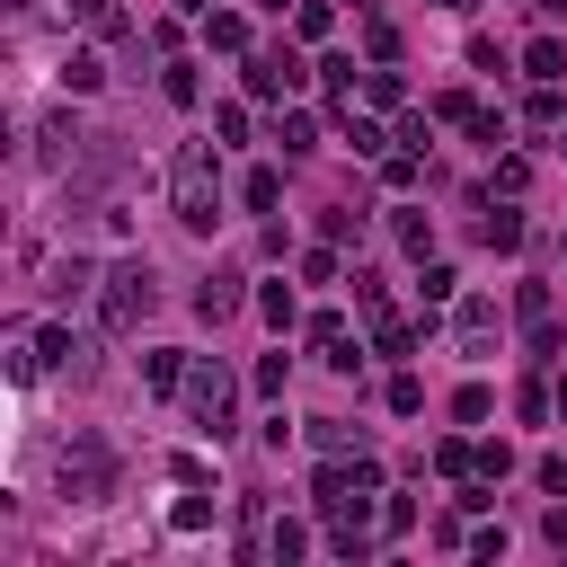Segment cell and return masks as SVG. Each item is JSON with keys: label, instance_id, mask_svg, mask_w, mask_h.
<instances>
[{"label": "cell", "instance_id": "6da1fadb", "mask_svg": "<svg viewBox=\"0 0 567 567\" xmlns=\"http://www.w3.org/2000/svg\"><path fill=\"white\" fill-rule=\"evenodd\" d=\"M168 213L186 230L221 221V159H213V142H177V159H168Z\"/></svg>", "mask_w": 567, "mask_h": 567}, {"label": "cell", "instance_id": "7a4b0ae2", "mask_svg": "<svg viewBox=\"0 0 567 567\" xmlns=\"http://www.w3.org/2000/svg\"><path fill=\"white\" fill-rule=\"evenodd\" d=\"M151 310H159V275H151V257H124V266L97 284V319L124 337V328H142Z\"/></svg>", "mask_w": 567, "mask_h": 567}, {"label": "cell", "instance_id": "3957f363", "mask_svg": "<svg viewBox=\"0 0 567 567\" xmlns=\"http://www.w3.org/2000/svg\"><path fill=\"white\" fill-rule=\"evenodd\" d=\"M53 487H62V505H106V487H115V452H106L97 434H71L62 461H53Z\"/></svg>", "mask_w": 567, "mask_h": 567}, {"label": "cell", "instance_id": "277c9868", "mask_svg": "<svg viewBox=\"0 0 567 567\" xmlns=\"http://www.w3.org/2000/svg\"><path fill=\"white\" fill-rule=\"evenodd\" d=\"M186 416H195L213 443L230 434V363H213V354H195V363H186Z\"/></svg>", "mask_w": 567, "mask_h": 567}, {"label": "cell", "instance_id": "5b68a950", "mask_svg": "<svg viewBox=\"0 0 567 567\" xmlns=\"http://www.w3.org/2000/svg\"><path fill=\"white\" fill-rule=\"evenodd\" d=\"M248 97H284V89H301V53L292 44H266V53H248Z\"/></svg>", "mask_w": 567, "mask_h": 567}, {"label": "cell", "instance_id": "8992f818", "mask_svg": "<svg viewBox=\"0 0 567 567\" xmlns=\"http://www.w3.org/2000/svg\"><path fill=\"white\" fill-rule=\"evenodd\" d=\"M496 328H505V319H496V301H487V292H461L452 337H461V354H470V363H478V354H496Z\"/></svg>", "mask_w": 567, "mask_h": 567}, {"label": "cell", "instance_id": "52a82bcc", "mask_svg": "<svg viewBox=\"0 0 567 567\" xmlns=\"http://www.w3.org/2000/svg\"><path fill=\"white\" fill-rule=\"evenodd\" d=\"M310 354H319L328 372H354V363H363V346L346 337V319H337V310H319V319H310Z\"/></svg>", "mask_w": 567, "mask_h": 567}, {"label": "cell", "instance_id": "ba28073f", "mask_svg": "<svg viewBox=\"0 0 567 567\" xmlns=\"http://www.w3.org/2000/svg\"><path fill=\"white\" fill-rule=\"evenodd\" d=\"M35 142H44V151H35V159H44V168H80V159H89V151H80V142H89V133H80V124H71V115H44V124H35Z\"/></svg>", "mask_w": 567, "mask_h": 567}, {"label": "cell", "instance_id": "9c48e42d", "mask_svg": "<svg viewBox=\"0 0 567 567\" xmlns=\"http://www.w3.org/2000/svg\"><path fill=\"white\" fill-rule=\"evenodd\" d=\"M230 310H239V275H204V284H195V319H213V328H221Z\"/></svg>", "mask_w": 567, "mask_h": 567}, {"label": "cell", "instance_id": "30bf717a", "mask_svg": "<svg viewBox=\"0 0 567 567\" xmlns=\"http://www.w3.org/2000/svg\"><path fill=\"white\" fill-rule=\"evenodd\" d=\"M204 44L213 53H248V18L239 9H204Z\"/></svg>", "mask_w": 567, "mask_h": 567}, {"label": "cell", "instance_id": "8fae6325", "mask_svg": "<svg viewBox=\"0 0 567 567\" xmlns=\"http://www.w3.org/2000/svg\"><path fill=\"white\" fill-rule=\"evenodd\" d=\"M523 239V213L514 204H478V248H514Z\"/></svg>", "mask_w": 567, "mask_h": 567}, {"label": "cell", "instance_id": "7c38bea8", "mask_svg": "<svg viewBox=\"0 0 567 567\" xmlns=\"http://www.w3.org/2000/svg\"><path fill=\"white\" fill-rule=\"evenodd\" d=\"M97 275H89V257H53V275H44V301H71V292H89Z\"/></svg>", "mask_w": 567, "mask_h": 567}, {"label": "cell", "instance_id": "4fadbf2b", "mask_svg": "<svg viewBox=\"0 0 567 567\" xmlns=\"http://www.w3.org/2000/svg\"><path fill=\"white\" fill-rule=\"evenodd\" d=\"M62 9H71L89 35H124V0H62Z\"/></svg>", "mask_w": 567, "mask_h": 567}, {"label": "cell", "instance_id": "5bb4252c", "mask_svg": "<svg viewBox=\"0 0 567 567\" xmlns=\"http://www.w3.org/2000/svg\"><path fill=\"white\" fill-rule=\"evenodd\" d=\"M523 71H532V80H558V71H567V44H558V35H532V44H523Z\"/></svg>", "mask_w": 567, "mask_h": 567}, {"label": "cell", "instance_id": "9a60e30c", "mask_svg": "<svg viewBox=\"0 0 567 567\" xmlns=\"http://www.w3.org/2000/svg\"><path fill=\"white\" fill-rule=\"evenodd\" d=\"M239 204H248V213H275V204H284V177H275V168H248V177H239Z\"/></svg>", "mask_w": 567, "mask_h": 567}, {"label": "cell", "instance_id": "2e32d148", "mask_svg": "<svg viewBox=\"0 0 567 567\" xmlns=\"http://www.w3.org/2000/svg\"><path fill=\"white\" fill-rule=\"evenodd\" d=\"M62 89H71V97L106 89V62H97V53H71V62H62Z\"/></svg>", "mask_w": 567, "mask_h": 567}, {"label": "cell", "instance_id": "e0dca14e", "mask_svg": "<svg viewBox=\"0 0 567 567\" xmlns=\"http://www.w3.org/2000/svg\"><path fill=\"white\" fill-rule=\"evenodd\" d=\"M275 151H284V159L319 151V124H310V115H284V124H275Z\"/></svg>", "mask_w": 567, "mask_h": 567}, {"label": "cell", "instance_id": "ac0fdd59", "mask_svg": "<svg viewBox=\"0 0 567 567\" xmlns=\"http://www.w3.org/2000/svg\"><path fill=\"white\" fill-rule=\"evenodd\" d=\"M310 443H319V452H363V425H346V416H319V425H310Z\"/></svg>", "mask_w": 567, "mask_h": 567}, {"label": "cell", "instance_id": "d6986e66", "mask_svg": "<svg viewBox=\"0 0 567 567\" xmlns=\"http://www.w3.org/2000/svg\"><path fill=\"white\" fill-rule=\"evenodd\" d=\"M523 115H532V133H558V124H567V106H558V89H549V80L532 89V106H523Z\"/></svg>", "mask_w": 567, "mask_h": 567}, {"label": "cell", "instance_id": "ffe728a7", "mask_svg": "<svg viewBox=\"0 0 567 567\" xmlns=\"http://www.w3.org/2000/svg\"><path fill=\"white\" fill-rule=\"evenodd\" d=\"M434 115H443V124H478V115H487V106H478V97H470V89H443V97H434Z\"/></svg>", "mask_w": 567, "mask_h": 567}, {"label": "cell", "instance_id": "44dd1931", "mask_svg": "<svg viewBox=\"0 0 567 567\" xmlns=\"http://www.w3.org/2000/svg\"><path fill=\"white\" fill-rule=\"evenodd\" d=\"M381 142H390V133H381V124H372V115H346V151H354V159H372V151H381Z\"/></svg>", "mask_w": 567, "mask_h": 567}, {"label": "cell", "instance_id": "7402d4cb", "mask_svg": "<svg viewBox=\"0 0 567 567\" xmlns=\"http://www.w3.org/2000/svg\"><path fill=\"white\" fill-rule=\"evenodd\" d=\"M390 230H399V248H408V257H425V239H434V221H425V213H390Z\"/></svg>", "mask_w": 567, "mask_h": 567}, {"label": "cell", "instance_id": "603a6c76", "mask_svg": "<svg viewBox=\"0 0 567 567\" xmlns=\"http://www.w3.org/2000/svg\"><path fill=\"white\" fill-rule=\"evenodd\" d=\"M257 310H266V328H275V337H284V328H292V319H301V310H292V292H284V284H266V292H257Z\"/></svg>", "mask_w": 567, "mask_h": 567}, {"label": "cell", "instance_id": "cb8c5ba5", "mask_svg": "<svg viewBox=\"0 0 567 567\" xmlns=\"http://www.w3.org/2000/svg\"><path fill=\"white\" fill-rule=\"evenodd\" d=\"M372 346H381V354H390V363H399V354H408V346H416V328H408V319H390V310H381V328H372Z\"/></svg>", "mask_w": 567, "mask_h": 567}, {"label": "cell", "instance_id": "d4e9b609", "mask_svg": "<svg viewBox=\"0 0 567 567\" xmlns=\"http://www.w3.org/2000/svg\"><path fill=\"white\" fill-rule=\"evenodd\" d=\"M381 399H390L399 416H416V408H425V381H416V372H390V390H381Z\"/></svg>", "mask_w": 567, "mask_h": 567}, {"label": "cell", "instance_id": "484cf974", "mask_svg": "<svg viewBox=\"0 0 567 567\" xmlns=\"http://www.w3.org/2000/svg\"><path fill=\"white\" fill-rule=\"evenodd\" d=\"M159 89H168L177 106H195V62H168V71H159Z\"/></svg>", "mask_w": 567, "mask_h": 567}, {"label": "cell", "instance_id": "4316f807", "mask_svg": "<svg viewBox=\"0 0 567 567\" xmlns=\"http://www.w3.org/2000/svg\"><path fill=\"white\" fill-rule=\"evenodd\" d=\"M319 230H328V239H363V213H346V204H328V213H319Z\"/></svg>", "mask_w": 567, "mask_h": 567}, {"label": "cell", "instance_id": "83f0119b", "mask_svg": "<svg viewBox=\"0 0 567 567\" xmlns=\"http://www.w3.org/2000/svg\"><path fill=\"white\" fill-rule=\"evenodd\" d=\"M284 381H292V354H266V363H257V390H266V399H284Z\"/></svg>", "mask_w": 567, "mask_h": 567}, {"label": "cell", "instance_id": "f1b7e54d", "mask_svg": "<svg viewBox=\"0 0 567 567\" xmlns=\"http://www.w3.org/2000/svg\"><path fill=\"white\" fill-rule=\"evenodd\" d=\"M266 549H275V558H284V567H292V558H301V549H310V532H301V523H275V540H266Z\"/></svg>", "mask_w": 567, "mask_h": 567}, {"label": "cell", "instance_id": "f546056e", "mask_svg": "<svg viewBox=\"0 0 567 567\" xmlns=\"http://www.w3.org/2000/svg\"><path fill=\"white\" fill-rule=\"evenodd\" d=\"M416 292H425V301H452V292H461V275H452V266H425V284H416Z\"/></svg>", "mask_w": 567, "mask_h": 567}, {"label": "cell", "instance_id": "4dcf8cb0", "mask_svg": "<svg viewBox=\"0 0 567 567\" xmlns=\"http://www.w3.org/2000/svg\"><path fill=\"white\" fill-rule=\"evenodd\" d=\"M452 416H461V425H478V416H487V390H478V381H470V390H452Z\"/></svg>", "mask_w": 567, "mask_h": 567}, {"label": "cell", "instance_id": "1f68e13d", "mask_svg": "<svg viewBox=\"0 0 567 567\" xmlns=\"http://www.w3.org/2000/svg\"><path fill=\"white\" fill-rule=\"evenodd\" d=\"M470 461H478L470 443H443V452H434V470H443V478H470Z\"/></svg>", "mask_w": 567, "mask_h": 567}, {"label": "cell", "instance_id": "d6a6232c", "mask_svg": "<svg viewBox=\"0 0 567 567\" xmlns=\"http://www.w3.org/2000/svg\"><path fill=\"white\" fill-rule=\"evenodd\" d=\"M408 523H416V505H408V496H390V505H381V532H390V540H408Z\"/></svg>", "mask_w": 567, "mask_h": 567}, {"label": "cell", "instance_id": "836d02e7", "mask_svg": "<svg viewBox=\"0 0 567 567\" xmlns=\"http://www.w3.org/2000/svg\"><path fill=\"white\" fill-rule=\"evenodd\" d=\"M532 478H540L549 496H567V461H558V452H540V470H532Z\"/></svg>", "mask_w": 567, "mask_h": 567}, {"label": "cell", "instance_id": "e575fe53", "mask_svg": "<svg viewBox=\"0 0 567 567\" xmlns=\"http://www.w3.org/2000/svg\"><path fill=\"white\" fill-rule=\"evenodd\" d=\"M540 18H567V0H540Z\"/></svg>", "mask_w": 567, "mask_h": 567}, {"label": "cell", "instance_id": "d590c367", "mask_svg": "<svg viewBox=\"0 0 567 567\" xmlns=\"http://www.w3.org/2000/svg\"><path fill=\"white\" fill-rule=\"evenodd\" d=\"M434 9H452V18H461V9H470V0H434Z\"/></svg>", "mask_w": 567, "mask_h": 567}, {"label": "cell", "instance_id": "8d00e7d4", "mask_svg": "<svg viewBox=\"0 0 567 567\" xmlns=\"http://www.w3.org/2000/svg\"><path fill=\"white\" fill-rule=\"evenodd\" d=\"M558 416H567V381H558Z\"/></svg>", "mask_w": 567, "mask_h": 567}, {"label": "cell", "instance_id": "74e56055", "mask_svg": "<svg viewBox=\"0 0 567 567\" xmlns=\"http://www.w3.org/2000/svg\"><path fill=\"white\" fill-rule=\"evenodd\" d=\"M558 151H567V124H558Z\"/></svg>", "mask_w": 567, "mask_h": 567}, {"label": "cell", "instance_id": "f35d334b", "mask_svg": "<svg viewBox=\"0 0 567 567\" xmlns=\"http://www.w3.org/2000/svg\"><path fill=\"white\" fill-rule=\"evenodd\" d=\"M266 9H284V0H266Z\"/></svg>", "mask_w": 567, "mask_h": 567}, {"label": "cell", "instance_id": "ab89813d", "mask_svg": "<svg viewBox=\"0 0 567 567\" xmlns=\"http://www.w3.org/2000/svg\"><path fill=\"white\" fill-rule=\"evenodd\" d=\"M558 354H567V346H558Z\"/></svg>", "mask_w": 567, "mask_h": 567}]
</instances>
